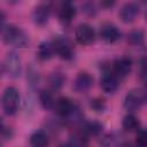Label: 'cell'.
Returning a JSON list of instances; mask_svg holds the SVG:
<instances>
[{
    "label": "cell",
    "instance_id": "8992f818",
    "mask_svg": "<svg viewBox=\"0 0 147 147\" xmlns=\"http://www.w3.org/2000/svg\"><path fill=\"white\" fill-rule=\"evenodd\" d=\"M54 46H55V51L56 54L65 61H69L74 57V46L72 44L64 37H57L54 40Z\"/></svg>",
    "mask_w": 147,
    "mask_h": 147
},
{
    "label": "cell",
    "instance_id": "8fae6325",
    "mask_svg": "<svg viewBox=\"0 0 147 147\" xmlns=\"http://www.w3.org/2000/svg\"><path fill=\"white\" fill-rule=\"evenodd\" d=\"M100 86L106 93H114L118 87L117 76L111 72H105L100 79Z\"/></svg>",
    "mask_w": 147,
    "mask_h": 147
},
{
    "label": "cell",
    "instance_id": "9a60e30c",
    "mask_svg": "<svg viewBox=\"0 0 147 147\" xmlns=\"http://www.w3.org/2000/svg\"><path fill=\"white\" fill-rule=\"evenodd\" d=\"M48 136L46 132L39 130V131H36L31 134L30 137V144L34 147H44L46 145H48Z\"/></svg>",
    "mask_w": 147,
    "mask_h": 147
},
{
    "label": "cell",
    "instance_id": "ffe728a7",
    "mask_svg": "<svg viewBox=\"0 0 147 147\" xmlns=\"http://www.w3.org/2000/svg\"><path fill=\"white\" fill-rule=\"evenodd\" d=\"M102 131V124L99 122H87L83 126V132L86 136H98Z\"/></svg>",
    "mask_w": 147,
    "mask_h": 147
},
{
    "label": "cell",
    "instance_id": "7a4b0ae2",
    "mask_svg": "<svg viewBox=\"0 0 147 147\" xmlns=\"http://www.w3.org/2000/svg\"><path fill=\"white\" fill-rule=\"evenodd\" d=\"M18 105H20L18 91L13 86L7 87L2 94V109L5 114L8 116L15 115L18 109Z\"/></svg>",
    "mask_w": 147,
    "mask_h": 147
},
{
    "label": "cell",
    "instance_id": "7c38bea8",
    "mask_svg": "<svg viewBox=\"0 0 147 147\" xmlns=\"http://www.w3.org/2000/svg\"><path fill=\"white\" fill-rule=\"evenodd\" d=\"M76 16V8L69 1L64 2L60 10H59V20L63 25H68L72 22L74 17Z\"/></svg>",
    "mask_w": 147,
    "mask_h": 147
},
{
    "label": "cell",
    "instance_id": "3957f363",
    "mask_svg": "<svg viewBox=\"0 0 147 147\" xmlns=\"http://www.w3.org/2000/svg\"><path fill=\"white\" fill-rule=\"evenodd\" d=\"M2 69L10 77H13V78L18 77L21 75V72H22V65H21L20 56L15 52L8 53L6 59H5V61H3Z\"/></svg>",
    "mask_w": 147,
    "mask_h": 147
},
{
    "label": "cell",
    "instance_id": "277c9868",
    "mask_svg": "<svg viewBox=\"0 0 147 147\" xmlns=\"http://www.w3.org/2000/svg\"><path fill=\"white\" fill-rule=\"evenodd\" d=\"M147 101V94L145 90L142 91H131L129 94H126L124 100V107L127 110L134 111L139 109L144 102Z\"/></svg>",
    "mask_w": 147,
    "mask_h": 147
},
{
    "label": "cell",
    "instance_id": "6da1fadb",
    "mask_svg": "<svg viewBox=\"0 0 147 147\" xmlns=\"http://www.w3.org/2000/svg\"><path fill=\"white\" fill-rule=\"evenodd\" d=\"M2 40L6 44H11L18 48H24L29 45V38L20 28L8 24L2 25Z\"/></svg>",
    "mask_w": 147,
    "mask_h": 147
},
{
    "label": "cell",
    "instance_id": "ba28073f",
    "mask_svg": "<svg viewBox=\"0 0 147 147\" xmlns=\"http://www.w3.org/2000/svg\"><path fill=\"white\" fill-rule=\"evenodd\" d=\"M99 36L100 38L105 41V42H108V44H113L115 41H117L121 37V32L118 31V29L113 25V24H103L101 28H100V31H99Z\"/></svg>",
    "mask_w": 147,
    "mask_h": 147
},
{
    "label": "cell",
    "instance_id": "30bf717a",
    "mask_svg": "<svg viewBox=\"0 0 147 147\" xmlns=\"http://www.w3.org/2000/svg\"><path fill=\"white\" fill-rule=\"evenodd\" d=\"M114 74L117 77H126L132 69V60L129 56H122L114 62Z\"/></svg>",
    "mask_w": 147,
    "mask_h": 147
},
{
    "label": "cell",
    "instance_id": "7402d4cb",
    "mask_svg": "<svg viewBox=\"0 0 147 147\" xmlns=\"http://www.w3.org/2000/svg\"><path fill=\"white\" fill-rule=\"evenodd\" d=\"M144 38H145V34L141 30H133L129 33L127 36V41L131 44V45H134V46H138V45H141L144 42Z\"/></svg>",
    "mask_w": 147,
    "mask_h": 147
},
{
    "label": "cell",
    "instance_id": "d6986e66",
    "mask_svg": "<svg viewBox=\"0 0 147 147\" xmlns=\"http://www.w3.org/2000/svg\"><path fill=\"white\" fill-rule=\"evenodd\" d=\"M122 126L126 132H134V131H138V129L140 126V122L134 115L130 114V115H126L123 118Z\"/></svg>",
    "mask_w": 147,
    "mask_h": 147
},
{
    "label": "cell",
    "instance_id": "83f0119b",
    "mask_svg": "<svg viewBox=\"0 0 147 147\" xmlns=\"http://www.w3.org/2000/svg\"><path fill=\"white\" fill-rule=\"evenodd\" d=\"M20 0H8V2H11V3H15V2H18Z\"/></svg>",
    "mask_w": 147,
    "mask_h": 147
},
{
    "label": "cell",
    "instance_id": "4316f807",
    "mask_svg": "<svg viewBox=\"0 0 147 147\" xmlns=\"http://www.w3.org/2000/svg\"><path fill=\"white\" fill-rule=\"evenodd\" d=\"M141 68H142L144 72H147V49L141 57Z\"/></svg>",
    "mask_w": 147,
    "mask_h": 147
},
{
    "label": "cell",
    "instance_id": "ac0fdd59",
    "mask_svg": "<svg viewBox=\"0 0 147 147\" xmlns=\"http://www.w3.org/2000/svg\"><path fill=\"white\" fill-rule=\"evenodd\" d=\"M39 102L40 106L46 110H51L55 108V103H56V101L53 98V94L49 91H41L39 93Z\"/></svg>",
    "mask_w": 147,
    "mask_h": 147
},
{
    "label": "cell",
    "instance_id": "e0dca14e",
    "mask_svg": "<svg viewBox=\"0 0 147 147\" xmlns=\"http://www.w3.org/2000/svg\"><path fill=\"white\" fill-rule=\"evenodd\" d=\"M65 82V76L62 72L55 71L48 77V85L53 91H59Z\"/></svg>",
    "mask_w": 147,
    "mask_h": 147
},
{
    "label": "cell",
    "instance_id": "cb8c5ba5",
    "mask_svg": "<svg viewBox=\"0 0 147 147\" xmlns=\"http://www.w3.org/2000/svg\"><path fill=\"white\" fill-rule=\"evenodd\" d=\"M11 136H13L11 130L9 127H6L5 124H3V122H2V124H1V138H2V142H5L6 140H9L11 138Z\"/></svg>",
    "mask_w": 147,
    "mask_h": 147
},
{
    "label": "cell",
    "instance_id": "d4e9b609",
    "mask_svg": "<svg viewBox=\"0 0 147 147\" xmlns=\"http://www.w3.org/2000/svg\"><path fill=\"white\" fill-rule=\"evenodd\" d=\"M91 107H92L95 111H102L106 106H105L103 100H101V99H94V100H92V102H91Z\"/></svg>",
    "mask_w": 147,
    "mask_h": 147
},
{
    "label": "cell",
    "instance_id": "4fadbf2b",
    "mask_svg": "<svg viewBox=\"0 0 147 147\" xmlns=\"http://www.w3.org/2000/svg\"><path fill=\"white\" fill-rule=\"evenodd\" d=\"M49 18V8L46 5L37 6L32 11V21L37 25H45Z\"/></svg>",
    "mask_w": 147,
    "mask_h": 147
},
{
    "label": "cell",
    "instance_id": "603a6c76",
    "mask_svg": "<svg viewBox=\"0 0 147 147\" xmlns=\"http://www.w3.org/2000/svg\"><path fill=\"white\" fill-rule=\"evenodd\" d=\"M136 142L139 146H147V130H139L137 133V138H136Z\"/></svg>",
    "mask_w": 147,
    "mask_h": 147
},
{
    "label": "cell",
    "instance_id": "2e32d148",
    "mask_svg": "<svg viewBox=\"0 0 147 147\" xmlns=\"http://www.w3.org/2000/svg\"><path fill=\"white\" fill-rule=\"evenodd\" d=\"M72 107H74V105H72L71 101H70L69 99H67V98H61V99H59V100L56 101V103H55L56 113H57L60 116H62L63 118L71 111Z\"/></svg>",
    "mask_w": 147,
    "mask_h": 147
},
{
    "label": "cell",
    "instance_id": "5b68a950",
    "mask_svg": "<svg viewBox=\"0 0 147 147\" xmlns=\"http://www.w3.org/2000/svg\"><path fill=\"white\" fill-rule=\"evenodd\" d=\"M75 36H76V40L80 45H84V46H88L93 44L95 40L94 29L90 24H86V23H83L77 26Z\"/></svg>",
    "mask_w": 147,
    "mask_h": 147
},
{
    "label": "cell",
    "instance_id": "484cf974",
    "mask_svg": "<svg viewBox=\"0 0 147 147\" xmlns=\"http://www.w3.org/2000/svg\"><path fill=\"white\" fill-rule=\"evenodd\" d=\"M116 1H117V0H100V3H101V6H102L103 8L108 9V8H111V7L116 3Z\"/></svg>",
    "mask_w": 147,
    "mask_h": 147
},
{
    "label": "cell",
    "instance_id": "52a82bcc",
    "mask_svg": "<svg viewBox=\"0 0 147 147\" xmlns=\"http://www.w3.org/2000/svg\"><path fill=\"white\" fill-rule=\"evenodd\" d=\"M138 15H139V6L136 2H127L119 10V18L122 20V22L126 24L134 22Z\"/></svg>",
    "mask_w": 147,
    "mask_h": 147
},
{
    "label": "cell",
    "instance_id": "5bb4252c",
    "mask_svg": "<svg viewBox=\"0 0 147 147\" xmlns=\"http://www.w3.org/2000/svg\"><path fill=\"white\" fill-rule=\"evenodd\" d=\"M55 53H56V51H55L54 42H51V41H42V42H40L39 46H38L37 55H38V59L41 60V61H47V60L52 59Z\"/></svg>",
    "mask_w": 147,
    "mask_h": 147
},
{
    "label": "cell",
    "instance_id": "f1b7e54d",
    "mask_svg": "<svg viewBox=\"0 0 147 147\" xmlns=\"http://www.w3.org/2000/svg\"><path fill=\"white\" fill-rule=\"evenodd\" d=\"M146 1H147V0H146Z\"/></svg>",
    "mask_w": 147,
    "mask_h": 147
},
{
    "label": "cell",
    "instance_id": "9c48e42d",
    "mask_svg": "<svg viewBox=\"0 0 147 147\" xmlns=\"http://www.w3.org/2000/svg\"><path fill=\"white\" fill-rule=\"evenodd\" d=\"M93 86V77L87 72H79L74 82V90L78 93L87 92Z\"/></svg>",
    "mask_w": 147,
    "mask_h": 147
},
{
    "label": "cell",
    "instance_id": "44dd1931",
    "mask_svg": "<svg viewBox=\"0 0 147 147\" xmlns=\"http://www.w3.org/2000/svg\"><path fill=\"white\" fill-rule=\"evenodd\" d=\"M64 118H65V121H67L68 123H70V124H77V123H79V122L82 121V118H83V114H82L80 109L74 105L71 111H70Z\"/></svg>",
    "mask_w": 147,
    "mask_h": 147
}]
</instances>
